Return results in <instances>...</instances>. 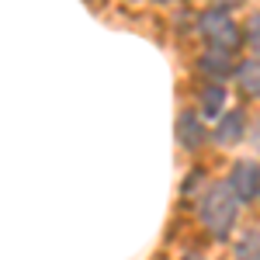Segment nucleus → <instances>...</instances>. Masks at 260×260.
<instances>
[{
    "label": "nucleus",
    "instance_id": "nucleus-12",
    "mask_svg": "<svg viewBox=\"0 0 260 260\" xmlns=\"http://www.w3.org/2000/svg\"><path fill=\"white\" fill-rule=\"evenodd\" d=\"M187 260H201V257H187Z\"/></svg>",
    "mask_w": 260,
    "mask_h": 260
},
{
    "label": "nucleus",
    "instance_id": "nucleus-3",
    "mask_svg": "<svg viewBox=\"0 0 260 260\" xmlns=\"http://www.w3.org/2000/svg\"><path fill=\"white\" fill-rule=\"evenodd\" d=\"M225 187L233 191L236 201H257V191H260V170H257V160H240L233 167V174L225 180Z\"/></svg>",
    "mask_w": 260,
    "mask_h": 260
},
{
    "label": "nucleus",
    "instance_id": "nucleus-4",
    "mask_svg": "<svg viewBox=\"0 0 260 260\" xmlns=\"http://www.w3.org/2000/svg\"><path fill=\"white\" fill-rule=\"evenodd\" d=\"M198 66L212 83H222L229 73H233V56L222 52V49H205V56L198 59Z\"/></svg>",
    "mask_w": 260,
    "mask_h": 260
},
{
    "label": "nucleus",
    "instance_id": "nucleus-2",
    "mask_svg": "<svg viewBox=\"0 0 260 260\" xmlns=\"http://www.w3.org/2000/svg\"><path fill=\"white\" fill-rule=\"evenodd\" d=\"M201 35L208 39V49H222V52H229V49H236L240 45V31H236V24L229 18V11H219V7H212V11H205L198 21Z\"/></svg>",
    "mask_w": 260,
    "mask_h": 260
},
{
    "label": "nucleus",
    "instance_id": "nucleus-1",
    "mask_svg": "<svg viewBox=\"0 0 260 260\" xmlns=\"http://www.w3.org/2000/svg\"><path fill=\"white\" fill-rule=\"evenodd\" d=\"M236 215H240V201L233 198V191L225 184H215L198 205V219L201 225L215 236V240H225L236 225Z\"/></svg>",
    "mask_w": 260,
    "mask_h": 260
},
{
    "label": "nucleus",
    "instance_id": "nucleus-10",
    "mask_svg": "<svg viewBox=\"0 0 260 260\" xmlns=\"http://www.w3.org/2000/svg\"><path fill=\"white\" fill-rule=\"evenodd\" d=\"M250 45H253V49H257V14H253V18H250Z\"/></svg>",
    "mask_w": 260,
    "mask_h": 260
},
{
    "label": "nucleus",
    "instance_id": "nucleus-5",
    "mask_svg": "<svg viewBox=\"0 0 260 260\" xmlns=\"http://www.w3.org/2000/svg\"><path fill=\"white\" fill-rule=\"evenodd\" d=\"M243 132H246V118H243V111H229V115H222V121L215 125L212 139L219 142V146H233V142L243 139Z\"/></svg>",
    "mask_w": 260,
    "mask_h": 260
},
{
    "label": "nucleus",
    "instance_id": "nucleus-7",
    "mask_svg": "<svg viewBox=\"0 0 260 260\" xmlns=\"http://www.w3.org/2000/svg\"><path fill=\"white\" fill-rule=\"evenodd\" d=\"M222 104H225V90H222V83H208V87L201 90V115H205V118H219Z\"/></svg>",
    "mask_w": 260,
    "mask_h": 260
},
{
    "label": "nucleus",
    "instance_id": "nucleus-11",
    "mask_svg": "<svg viewBox=\"0 0 260 260\" xmlns=\"http://www.w3.org/2000/svg\"><path fill=\"white\" fill-rule=\"evenodd\" d=\"M236 4H243V0H219V11H225V7H236Z\"/></svg>",
    "mask_w": 260,
    "mask_h": 260
},
{
    "label": "nucleus",
    "instance_id": "nucleus-6",
    "mask_svg": "<svg viewBox=\"0 0 260 260\" xmlns=\"http://www.w3.org/2000/svg\"><path fill=\"white\" fill-rule=\"evenodd\" d=\"M177 139H180L184 149H198L201 142H205V132H201L198 118H194L191 111H184V115L177 118Z\"/></svg>",
    "mask_w": 260,
    "mask_h": 260
},
{
    "label": "nucleus",
    "instance_id": "nucleus-8",
    "mask_svg": "<svg viewBox=\"0 0 260 260\" xmlns=\"http://www.w3.org/2000/svg\"><path fill=\"white\" fill-rule=\"evenodd\" d=\"M236 77H240V87H243V94H250V98H257L260 94V62L257 59H246L236 66Z\"/></svg>",
    "mask_w": 260,
    "mask_h": 260
},
{
    "label": "nucleus",
    "instance_id": "nucleus-9",
    "mask_svg": "<svg viewBox=\"0 0 260 260\" xmlns=\"http://www.w3.org/2000/svg\"><path fill=\"white\" fill-rule=\"evenodd\" d=\"M236 260H260V246H257V233H250L246 240L236 246Z\"/></svg>",
    "mask_w": 260,
    "mask_h": 260
}]
</instances>
